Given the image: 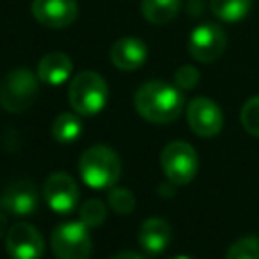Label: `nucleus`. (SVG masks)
Masks as SVG:
<instances>
[{
  "label": "nucleus",
  "instance_id": "f257e3e1",
  "mask_svg": "<svg viewBox=\"0 0 259 259\" xmlns=\"http://www.w3.org/2000/svg\"><path fill=\"white\" fill-rule=\"evenodd\" d=\"M134 107L150 123H158V125L170 123L184 109L182 89L162 79L146 81L134 93Z\"/></svg>",
  "mask_w": 259,
  "mask_h": 259
},
{
  "label": "nucleus",
  "instance_id": "f03ea898",
  "mask_svg": "<svg viewBox=\"0 0 259 259\" xmlns=\"http://www.w3.org/2000/svg\"><path fill=\"white\" fill-rule=\"evenodd\" d=\"M79 174L91 188H111L119 180L121 160L109 146L95 144L81 154Z\"/></svg>",
  "mask_w": 259,
  "mask_h": 259
},
{
  "label": "nucleus",
  "instance_id": "7ed1b4c3",
  "mask_svg": "<svg viewBox=\"0 0 259 259\" xmlns=\"http://www.w3.org/2000/svg\"><path fill=\"white\" fill-rule=\"evenodd\" d=\"M69 103L79 115H97L107 103V83L95 71H81L69 83Z\"/></svg>",
  "mask_w": 259,
  "mask_h": 259
},
{
  "label": "nucleus",
  "instance_id": "20e7f679",
  "mask_svg": "<svg viewBox=\"0 0 259 259\" xmlns=\"http://www.w3.org/2000/svg\"><path fill=\"white\" fill-rule=\"evenodd\" d=\"M38 75L20 67L0 81V105L10 113L28 109L38 97Z\"/></svg>",
  "mask_w": 259,
  "mask_h": 259
},
{
  "label": "nucleus",
  "instance_id": "39448f33",
  "mask_svg": "<svg viewBox=\"0 0 259 259\" xmlns=\"http://www.w3.org/2000/svg\"><path fill=\"white\" fill-rule=\"evenodd\" d=\"M160 166L166 176L174 186H182L192 182V178L198 172V154L196 150L182 140L168 142L160 154Z\"/></svg>",
  "mask_w": 259,
  "mask_h": 259
},
{
  "label": "nucleus",
  "instance_id": "423d86ee",
  "mask_svg": "<svg viewBox=\"0 0 259 259\" xmlns=\"http://www.w3.org/2000/svg\"><path fill=\"white\" fill-rule=\"evenodd\" d=\"M51 251L57 259H89L91 235L81 221H67L53 229Z\"/></svg>",
  "mask_w": 259,
  "mask_h": 259
},
{
  "label": "nucleus",
  "instance_id": "0eeeda50",
  "mask_svg": "<svg viewBox=\"0 0 259 259\" xmlns=\"http://www.w3.org/2000/svg\"><path fill=\"white\" fill-rule=\"evenodd\" d=\"M47 206L59 214H69L79 202V186L67 172H53L45 178L40 190Z\"/></svg>",
  "mask_w": 259,
  "mask_h": 259
},
{
  "label": "nucleus",
  "instance_id": "6e6552de",
  "mask_svg": "<svg viewBox=\"0 0 259 259\" xmlns=\"http://www.w3.org/2000/svg\"><path fill=\"white\" fill-rule=\"evenodd\" d=\"M227 47L225 30L214 22L198 24L188 36V53L198 63H214Z\"/></svg>",
  "mask_w": 259,
  "mask_h": 259
},
{
  "label": "nucleus",
  "instance_id": "1a4fd4ad",
  "mask_svg": "<svg viewBox=\"0 0 259 259\" xmlns=\"http://www.w3.org/2000/svg\"><path fill=\"white\" fill-rule=\"evenodd\" d=\"M40 194L30 180L18 178L6 184L0 192V210L14 217H28L38 208Z\"/></svg>",
  "mask_w": 259,
  "mask_h": 259
},
{
  "label": "nucleus",
  "instance_id": "9d476101",
  "mask_svg": "<svg viewBox=\"0 0 259 259\" xmlns=\"http://www.w3.org/2000/svg\"><path fill=\"white\" fill-rule=\"evenodd\" d=\"M6 253L12 259H40L45 241L36 227L30 223H16L6 231Z\"/></svg>",
  "mask_w": 259,
  "mask_h": 259
},
{
  "label": "nucleus",
  "instance_id": "9b49d317",
  "mask_svg": "<svg viewBox=\"0 0 259 259\" xmlns=\"http://www.w3.org/2000/svg\"><path fill=\"white\" fill-rule=\"evenodd\" d=\"M186 121L200 138H212L223 127V111L208 97H194L186 105Z\"/></svg>",
  "mask_w": 259,
  "mask_h": 259
},
{
  "label": "nucleus",
  "instance_id": "f8f14e48",
  "mask_svg": "<svg viewBox=\"0 0 259 259\" xmlns=\"http://www.w3.org/2000/svg\"><path fill=\"white\" fill-rule=\"evenodd\" d=\"M32 16L47 28H67L77 18V0H32Z\"/></svg>",
  "mask_w": 259,
  "mask_h": 259
},
{
  "label": "nucleus",
  "instance_id": "ddd939ff",
  "mask_svg": "<svg viewBox=\"0 0 259 259\" xmlns=\"http://www.w3.org/2000/svg\"><path fill=\"white\" fill-rule=\"evenodd\" d=\"M172 239V227L166 219L160 217H150L142 221L138 229V243L144 253L148 255H160Z\"/></svg>",
  "mask_w": 259,
  "mask_h": 259
},
{
  "label": "nucleus",
  "instance_id": "4468645a",
  "mask_svg": "<svg viewBox=\"0 0 259 259\" xmlns=\"http://www.w3.org/2000/svg\"><path fill=\"white\" fill-rule=\"evenodd\" d=\"M109 59L121 71H136L146 63L148 47L144 45V40H140L136 36H123L111 45Z\"/></svg>",
  "mask_w": 259,
  "mask_h": 259
},
{
  "label": "nucleus",
  "instance_id": "2eb2a0df",
  "mask_svg": "<svg viewBox=\"0 0 259 259\" xmlns=\"http://www.w3.org/2000/svg\"><path fill=\"white\" fill-rule=\"evenodd\" d=\"M71 73H73V61L69 59L67 53L61 51L47 53L36 67L38 79L47 85H61L71 77Z\"/></svg>",
  "mask_w": 259,
  "mask_h": 259
},
{
  "label": "nucleus",
  "instance_id": "dca6fc26",
  "mask_svg": "<svg viewBox=\"0 0 259 259\" xmlns=\"http://www.w3.org/2000/svg\"><path fill=\"white\" fill-rule=\"evenodd\" d=\"M182 0H142V16L150 24H168L180 12Z\"/></svg>",
  "mask_w": 259,
  "mask_h": 259
},
{
  "label": "nucleus",
  "instance_id": "f3484780",
  "mask_svg": "<svg viewBox=\"0 0 259 259\" xmlns=\"http://www.w3.org/2000/svg\"><path fill=\"white\" fill-rule=\"evenodd\" d=\"M81 119L79 113H61L55 117L53 125H51V136L55 142L59 144H71L81 136Z\"/></svg>",
  "mask_w": 259,
  "mask_h": 259
},
{
  "label": "nucleus",
  "instance_id": "a211bd4d",
  "mask_svg": "<svg viewBox=\"0 0 259 259\" xmlns=\"http://www.w3.org/2000/svg\"><path fill=\"white\" fill-rule=\"evenodd\" d=\"M253 0H210L212 14L223 22H239L251 10Z\"/></svg>",
  "mask_w": 259,
  "mask_h": 259
},
{
  "label": "nucleus",
  "instance_id": "6ab92c4d",
  "mask_svg": "<svg viewBox=\"0 0 259 259\" xmlns=\"http://www.w3.org/2000/svg\"><path fill=\"white\" fill-rule=\"evenodd\" d=\"M107 217V208L105 204L99 200V198H89L81 204L79 208V221L87 227V229H95V227H101L103 221Z\"/></svg>",
  "mask_w": 259,
  "mask_h": 259
},
{
  "label": "nucleus",
  "instance_id": "aec40b11",
  "mask_svg": "<svg viewBox=\"0 0 259 259\" xmlns=\"http://www.w3.org/2000/svg\"><path fill=\"white\" fill-rule=\"evenodd\" d=\"M225 259H259V237L249 235L237 239L227 249Z\"/></svg>",
  "mask_w": 259,
  "mask_h": 259
},
{
  "label": "nucleus",
  "instance_id": "412c9836",
  "mask_svg": "<svg viewBox=\"0 0 259 259\" xmlns=\"http://www.w3.org/2000/svg\"><path fill=\"white\" fill-rule=\"evenodd\" d=\"M107 204H109V208H111L113 212H117V214H130V212L134 210V206H136V196L132 194L130 188H125V186H115V188H111L109 194H107Z\"/></svg>",
  "mask_w": 259,
  "mask_h": 259
},
{
  "label": "nucleus",
  "instance_id": "4be33fe9",
  "mask_svg": "<svg viewBox=\"0 0 259 259\" xmlns=\"http://www.w3.org/2000/svg\"><path fill=\"white\" fill-rule=\"evenodd\" d=\"M241 125L247 134L259 138V95L247 99L241 107Z\"/></svg>",
  "mask_w": 259,
  "mask_h": 259
},
{
  "label": "nucleus",
  "instance_id": "5701e85b",
  "mask_svg": "<svg viewBox=\"0 0 259 259\" xmlns=\"http://www.w3.org/2000/svg\"><path fill=\"white\" fill-rule=\"evenodd\" d=\"M198 79H200V73H198V69L192 67V65H182V67H178L176 73H174V85H176L178 89H182V91H188V89L196 87Z\"/></svg>",
  "mask_w": 259,
  "mask_h": 259
},
{
  "label": "nucleus",
  "instance_id": "b1692460",
  "mask_svg": "<svg viewBox=\"0 0 259 259\" xmlns=\"http://www.w3.org/2000/svg\"><path fill=\"white\" fill-rule=\"evenodd\" d=\"M109 259H146V257L140 255V253H134V251H121V253H115Z\"/></svg>",
  "mask_w": 259,
  "mask_h": 259
},
{
  "label": "nucleus",
  "instance_id": "393cba45",
  "mask_svg": "<svg viewBox=\"0 0 259 259\" xmlns=\"http://www.w3.org/2000/svg\"><path fill=\"white\" fill-rule=\"evenodd\" d=\"M8 223H6V214L0 210V239L6 235V231H8V227H6Z\"/></svg>",
  "mask_w": 259,
  "mask_h": 259
},
{
  "label": "nucleus",
  "instance_id": "a878e982",
  "mask_svg": "<svg viewBox=\"0 0 259 259\" xmlns=\"http://www.w3.org/2000/svg\"><path fill=\"white\" fill-rule=\"evenodd\" d=\"M172 259H192V257H186V255H176V257H172Z\"/></svg>",
  "mask_w": 259,
  "mask_h": 259
}]
</instances>
